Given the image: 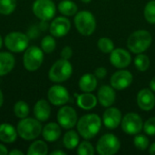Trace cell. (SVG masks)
<instances>
[{
    "instance_id": "obj_34",
    "label": "cell",
    "mask_w": 155,
    "mask_h": 155,
    "mask_svg": "<svg viewBox=\"0 0 155 155\" xmlns=\"http://www.w3.org/2000/svg\"><path fill=\"white\" fill-rule=\"evenodd\" d=\"M94 148L87 141L82 142L77 146V153L79 155H94Z\"/></svg>"
},
{
    "instance_id": "obj_40",
    "label": "cell",
    "mask_w": 155,
    "mask_h": 155,
    "mask_svg": "<svg viewBox=\"0 0 155 155\" xmlns=\"http://www.w3.org/2000/svg\"><path fill=\"white\" fill-rule=\"evenodd\" d=\"M8 154L9 155H24L25 153L20 151V150H17V149H15V150H12L10 152H8Z\"/></svg>"
},
{
    "instance_id": "obj_43",
    "label": "cell",
    "mask_w": 155,
    "mask_h": 155,
    "mask_svg": "<svg viewBox=\"0 0 155 155\" xmlns=\"http://www.w3.org/2000/svg\"><path fill=\"white\" fill-rule=\"evenodd\" d=\"M149 153H150V154L155 155V143H153L150 146Z\"/></svg>"
},
{
    "instance_id": "obj_24",
    "label": "cell",
    "mask_w": 155,
    "mask_h": 155,
    "mask_svg": "<svg viewBox=\"0 0 155 155\" xmlns=\"http://www.w3.org/2000/svg\"><path fill=\"white\" fill-rule=\"evenodd\" d=\"M79 88L84 93H92L97 87V78L93 74H85L79 80Z\"/></svg>"
},
{
    "instance_id": "obj_20",
    "label": "cell",
    "mask_w": 155,
    "mask_h": 155,
    "mask_svg": "<svg viewBox=\"0 0 155 155\" xmlns=\"http://www.w3.org/2000/svg\"><path fill=\"white\" fill-rule=\"evenodd\" d=\"M62 131L59 124L56 123H49L45 124L42 130V135L45 141L48 143H54L57 141L61 136Z\"/></svg>"
},
{
    "instance_id": "obj_10",
    "label": "cell",
    "mask_w": 155,
    "mask_h": 155,
    "mask_svg": "<svg viewBox=\"0 0 155 155\" xmlns=\"http://www.w3.org/2000/svg\"><path fill=\"white\" fill-rule=\"evenodd\" d=\"M123 131L129 135H136L143 129L142 117L135 113L126 114L121 122Z\"/></svg>"
},
{
    "instance_id": "obj_22",
    "label": "cell",
    "mask_w": 155,
    "mask_h": 155,
    "mask_svg": "<svg viewBox=\"0 0 155 155\" xmlns=\"http://www.w3.org/2000/svg\"><path fill=\"white\" fill-rule=\"evenodd\" d=\"M15 59L9 52H0V76L9 74L15 67Z\"/></svg>"
},
{
    "instance_id": "obj_4",
    "label": "cell",
    "mask_w": 155,
    "mask_h": 155,
    "mask_svg": "<svg viewBox=\"0 0 155 155\" xmlns=\"http://www.w3.org/2000/svg\"><path fill=\"white\" fill-rule=\"evenodd\" d=\"M73 74V66L69 60L59 59L50 68L48 78L53 83H63L68 80Z\"/></svg>"
},
{
    "instance_id": "obj_27",
    "label": "cell",
    "mask_w": 155,
    "mask_h": 155,
    "mask_svg": "<svg viewBox=\"0 0 155 155\" xmlns=\"http://www.w3.org/2000/svg\"><path fill=\"white\" fill-rule=\"evenodd\" d=\"M26 153L28 155H46L48 153V146L43 140H37L31 143Z\"/></svg>"
},
{
    "instance_id": "obj_38",
    "label": "cell",
    "mask_w": 155,
    "mask_h": 155,
    "mask_svg": "<svg viewBox=\"0 0 155 155\" xmlns=\"http://www.w3.org/2000/svg\"><path fill=\"white\" fill-rule=\"evenodd\" d=\"M96 78L98 79H104L106 77L107 75V70L104 68V67H98L97 69H95L94 71V74Z\"/></svg>"
},
{
    "instance_id": "obj_35",
    "label": "cell",
    "mask_w": 155,
    "mask_h": 155,
    "mask_svg": "<svg viewBox=\"0 0 155 155\" xmlns=\"http://www.w3.org/2000/svg\"><path fill=\"white\" fill-rule=\"evenodd\" d=\"M134 146L141 151H144L149 146V139L143 134H136L134 140Z\"/></svg>"
},
{
    "instance_id": "obj_17",
    "label": "cell",
    "mask_w": 155,
    "mask_h": 155,
    "mask_svg": "<svg viewBox=\"0 0 155 155\" xmlns=\"http://www.w3.org/2000/svg\"><path fill=\"white\" fill-rule=\"evenodd\" d=\"M137 104L143 111H151L155 106V96L152 90L144 88L137 94Z\"/></svg>"
},
{
    "instance_id": "obj_15",
    "label": "cell",
    "mask_w": 155,
    "mask_h": 155,
    "mask_svg": "<svg viewBox=\"0 0 155 155\" xmlns=\"http://www.w3.org/2000/svg\"><path fill=\"white\" fill-rule=\"evenodd\" d=\"M110 62L116 68H125L132 62V56L128 51L123 48H116L111 52Z\"/></svg>"
},
{
    "instance_id": "obj_12",
    "label": "cell",
    "mask_w": 155,
    "mask_h": 155,
    "mask_svg": "<svg viewBox=\"0 0 155 155\" xmlns=\"http://www.w3.org/2000/svg\"><path fill=\"white\" fill-rule=\"evenodd\" d=\"M47 98L50 104L54 106H63L69 101V93L67 89L60 84L53 85L47 92Z\"/></svg>"
},
{
    "instance_id": "obj_16",
    "label": "cell",
    "mask_w": 155,
    "mask_h": 155,
    "mask_svg": "<svg viewBox=\"0 0 155 155\" xmlns=\"http://www.w3.org/2000/svg\"><path fill=\"white\" fill-rule=\"evenodd\" d=\"M123 116L119 109L115 107H109L103 115V123L108 129H116L122 122Z\"/></svg>"
},
{
    "instance_id": "obj_6",
    "label": "cell",
    "mask_w": 155,
    "mask_h": 155,
    "mask_svg": "<svg viewBox=\"0 0 155 155\" xmlns=\"http://www.w3.org/2000/svg\"><path fill=\"white\" fill-rule=\"evenodd\" d=\"M4 43L11 53L18 54L26 50L29 45V37L27 35L18 31L10 32L5 36Z\"/></svg>"
},
{
    "instance_id": "obj_18",
    "label": "cell",
    "mask_w": 155,
    "mask_h": 155,
    "mask_svg": "<svg viewBox=\"0 0 155 155\" xmlns=\"http://www.w3.org/2000/svg\"><path fill=\"white\" fill-rule=\"evenodd\" d=\"M116 98V94L114 88L109 85H103L97 94V100L100 104L104 107H110L112 106Z\"/></svg>"
},
{
    "instance_id": "obj_3",
    "label": "cell",
    "mask_w": 155,
    "mask_h": 155,
    "mask_svg": "<svg viewBox=\"0 0 155 155\" xmlns=\"http://www.w3.org/2000/svg\"><path fill=\"white\" fill-rule=\"evenodd\" d=\"M152 35L147 30H137L134 32L127 40V47L134 54H142L151 45Z\"/></svg>"
},
{
    "instance_id": "obj_46",
    "label": "cell",
    "mask_w": 155,
    "mask_h": 155,
    "mask_svg": "<svg viewBox=\"0 0 155 155\" xmlns=\"http://www.w3.org/2000/svg\"><path fill=\"white\" fill-rule=\"evenodd\" d=\"M81 1H82L83 3H85V4H88V3H90V2H91L92 0H81Z\"/></svg>"
},
{
    "instance_id": "obj_41",
    "label": "cell",
    "mask_w": 155,
    "mask_h": 155,
    "mask_svg": "<svg viewBox=\"0 0 155 155\" xmlns=\"http://www.w3.org/2000/svg\"><path fill=\"white\" fill-rule=\"evenodd\" d=\"M66 153L64 152V151H61V150H55L54 152L51 153V155H65Z\"/></svg>"
},
{
    "instance_id": "obj_42",
    "label": "cell",
    "mask_w": 155,
    "mask_h": 155,
    "mask_svg": "<svg viewBox=\"0 0 155 155\" xmlns=\"http://www.w3.org/2000/svg\"><path fill=\"white\" fill-rule=\"evenodd\" d=\"M150 88L153 92H155V76L150 82Z\"/></svg>"
},
{
    "instance_id": "obj_21",
    "label": "cell",
    "mask_w": 155,
    "mask_h": 155,
    "mask_svg": "<svg viewBox=\"0 0 155 155\" xmlns=\"http://www.w3.org/2000/svg\"><path fill=\"white\" fill-rule=\"evenodd\" d=\"M16 128L8 123L0 124V141L4 143H13L17 138Z\"/></svg>"
},
{
    "instance_id": "obj_28",
    "label": "cell",
    "mask_w": 155,
    "mask_h": 155,
    "mask_svg": "<svg viewBox=\"0 0 155 155\" xmlns=\"http://www.w3.org/2000/svg\"><path fill=\"white\" fill-rule=\"evenodd\" d=\"M30 113L29 105L25 101H18L14 105V114L15 115L19 118L23 119L25 117H28V114Z\"/></svg>"
},
{
    "instance_id": "obj_31",
    "label": "cell",
    "mask_w": 155,
    "mask_h": 155,
    "mask_svg": "<svg viewBox=\"0 0 155 155\" xmlns=\"http://www.w3.org/2000/svg\"><path fill=\"white\" fill-rule=\"evenodd\" d=\"M16 7V0H0V14L8 15L12 14Z\"/></svg>"
},
{
    "instance_id": "obj_39",
    "label": "cell",
    "mask_w": 155,
    "mask_h": 155,
    "mask_svg": "<svg viewBox=\"0 0 155 155\" xmlns=\"http://www.w3.org/2000/svg\"><path fill=\"white\" fill-rule=\"evenodd\" d=\"M6 154H8L7 148H6L4 144L0 143V155H6Z\"/></svg>"
},
{
    "instance_id": "obj_36",
    "label": "cell",
    "mask_w": 155,
    "mask_h": 155,
    "mask_svg": "<svg viewBox=\"0 0 155 155\" xmlns=\"http://www.w3.org/2000/svg\"><path fill=\"white\" fill-rule=\"evenodd\" d=\"M143 130L144 133L148 135L154 136L155 135V117H152L148 119L143 124Z\"/></svg>"
},
{
    "instance_id": "obj_25",
    "label": "cell",
    "mask_w": 155,
    "mask_h": 155,
    "mask_svg": "<svg viewBox=\"0 0 155 155\" xmlns=\"http://www.w3.org/2000/svg\"><path fill=\"white\" fill-rule=\"evenodd\" d=\"M57 9L64 16H73L78 11L77 5L72 0H62L57 5Z\"/></svg>"
},
{
    "instance_id": "obj_19",
    "label": "cell",
    "mask_w": 155,
    "mask_h": 155,
    "mask_svg": "<svg viewBox=\"0 0 155 155\" xmlns=\"http://www.w3.org/2000/svg\"><path fill=\"white\" fill-rule=\"evenodd\" d=\"M34 115L41 123L46 122L51 115V106L49 102L45 99L38 100L34 106Z\"/></svg>"
},
{
    "instance_id": "obj_7",
    "label": "cell",
    "mask_w": 155,
    "mask_h": 155,
    "mask_svg": "<svg viewBox=\"0 0 155 155\" xmlns=\"http://www.w3.org/2000/svg\"><path fill=\"white\" fill-rule=\"evenodd\" d=\"M44 62V51L41 47L32 45L26 48L23 56V64L29 72L37 71Z\"/></svg>"
},
{
    "instance_id": "obj_37",
    "label": "cell",
    "mask_w": 155,
    "mask_h": 155,
    "mask_svg": "<svg viewBox=\"0 0 155 155\" xmlns=\"http://www.w3.org/2000/svg\"><path fill=\"white\" fill-rule=\"evenodd\" d=\"M73 56V49L70 46H64L61 51V58L69 60Z\"/></svg>"
},
{
    "instance_id": "obj_33",
    "label": "cell",
    "mask_w": 155,
    "mask_h": 155,
    "mask_svg": "<svg viewBox=\"0 0 155 155\" xmlns=\"http://www.w3.org/2000/svg\"><path fill=\"white\" fill-rule=\"evenodd\" d=\"M144 17L150 24H155V0L148 2L144 7Z\"/></svg>"
},
{
    "instance_id": "obj_14",
    "label": "cell",
    "mask_w": 155,
    "mask_h": 155,
    "mask_svg": "<svg viewBox=\"0 0 155 155\" xmlns=\"http://www.w3.org/2000/svg\"><path fill=\"white\" fill-rule=\"evenodd\" d=\"M71 28V22L64 16L55 17L49 25L50 34L54 37H63L68 34Z\"/></svg>"
},
{
    "instance_id": "obj_26",
    "label": "cell",
    "mask_w": 155,
    "mask_h": 155,
    "mask_svg": "<svg viewBox=\"0 0 155 155\" xmlns=\"http://www.w3.org/2000/svg\"><path fill=\"white\" fill-rule=\"evenodd\" d=\"M79 135L75 131L70 130L66 132L63 138V143L64 147L68 150H74L75 149L79 144Z\"/></svg>"
},
{
    "instance_id": "obj_1",
    "label": "cell",
    "mask_w": 155,
    "mask_h": 155,
    "mask_svg": "<svg viewBox=\"0 0 155 155\" xmlns=\"http://www.w3.org/2000/svg\"><path fill=\"white\" fill-rule=\"evenodd\" d=\"M78 134L89 140L97 135L102 127V119L95 114H88L82 116L76 124Z\"/></svg>"
},
{
    "instance_id": "obj_44",
    "label": "cell",
    "mask_w": 155,
    "mask_h": 155,
    "mask_svg": "<svg viewBox=\"0 0 155 155\" xmlns=\"http://www.w3.org/2000/svg\"><path fill=\"white\" fill-rule=\"evenodd\" d=\"M3 104H4V94H3V93H2V91L0 89V108L2 107Z\"/></svg>"
},
{
    "instance_id": "obj_45",
    "label": "cell",
    "mask_w": 155,
    "mask_h": 155,
    "mask_svg": "<svg viewBox=\"0 0 155 155\" xmlns=\"http://www.w3.org/2000/svg\"><path fill=\"white\" fill-rule=\"evenodd\" d=\"M2 45H3V38H2V36H1V35H0V49H1V47H2Z\"/></svg>"
},
{
    "instance_id": "obj_32",
    "label": "cell",
    "mask_w": 155,
    "mask_h": 155,
    "mask_svg": "<svg viewBox=\"0 0 155 155\" xmlns=\"http://www.w3.org/2000/svg\"><path fill=\"white\" fill-rule=\"evenodd\" d=\"M97 46L104 54H109L114 49V42L108 37H101L97 42Z\"/></svg>"
},
{
    "instance_id": "obj_2",
    "label": "cell",
    "mask_w": 155,
    "mask_h": 155,
    "mask_svg": "<svg viewBox=\"0 0 155 155\" xmlns=\"http://www.w3.org/2000/svg\"><path fill=\"white\" fill-rule=\"evenodd\" d=\"M43 126L41 122L36 118H29L25 117L20 119L16 125V131L18 136L25 141L35 140L42 134Z\"/></svg>"
},
{
    "instance_id": "obj_9",
    "label": "cell",
    "mask_w": 155,
    "mask_h": 155,
    "mask_svg": "<svg viewBox=\"0 0 155 155\" xmlns=\"http://www.w3.org/2000/svg\"><path fill=\"white\" fill-rule=\"evenodd\" d=\"M121 148L120 140L113 134L103 135L96 143V151L100 155H114Z\"/></svg>"
},
{
    "instance_id": "obj_13",
    "label": "cell",
    "mask_w": 155,
    "mask_h": 155,
    "mask_svg": "<svg viewBox=\"0 0 155 155\" xmlns=\"http://www.w3.org/2000/svg\"><path fill=\"white\" fill-rule=\"evenodd\" d=\"M133 74L130 71L122 69L115 72L112 75L110 82L113 88L121 91L129 87L133 83Z\"/></svg>"
},
{
    "instance_id": "obj_29",
    "label": "cell",
    "mask_w": 155,
    "mask_h": 155,
    "mask_svg": "<svg viewBox=\"0 0 155 155\" xmlns=\"http://www.w3.org/2000/svg\"><path fill=\"white\" fill-rule=\"evenodd\" d=\"M56 47V41L54 39V36L51 35H45L42 41H41V49L45 54H51L54 51Z\"/></svg>"
},
{
    "instance_id": "obj_11",
    "label": "cell",
    "mask_w": 155,
    "mask_h": 155,
    "mask_svg": "<svg viewBox=\"0 0 155 155\" xmlns=\"http://www.w3.org/2000/svg\"><path fill=\"white\" fill-rule=\"evenodd\" d=\"M78 118L75 110L67 105H63L57 113V122L61 127L69 130L74 128L77 124Z\"/></svg>"
},
{
    "instance_id": "obj_30",
    "label": "cell",
    "mask_w": 155,
    "mask_h": 155,
    "mask_svg": "<svg viewBox=\"0 0 155 155\" xmlns=\"http://www.w3.org/2000/svg\"><path fill=\"white\" fill-rule=\"evenodd\" d=\"M134 65L137 70L141 72H144L150 67V59L147 55L143 54H138L134 58Z\"/></svg>"
},
{
    "instance_id": "obj_5",
    "label": "cell",
    "mask_w": 155,
    "mask_h": 155,
    "mask_svg": "<svg viewBox=\"0 0 155 155\" xmlns=\"http://www.w3.org/2000/svg\"><path fill=\"white\" fill-rule=\"evenodd\" d=\"M74 25L77 31L83 35H91L96 28V20L89 11L77 12L74 17Z\"/></svg>"
},
{
    "instance_id": "obj_23",
    "label": "cell",
    "mask_w": 155,
    "mask_h": 155,
    "mask_svg": "<svg viewBox=\"0 0 155 155\" xmlns=\"http://www.w3.org/2000/svg\"><path fill=\"white\" fill-rule=\"evenodd\" d=\"M77 105L84 110H91L97 104V98L91 93H84L82 94H75Z\"/></svg>"
},
{
    "instance_id": "obj_8",
    "label": "cell",
    "mask_w": 155,
    "mask_h": 155,
    "mask_svg": "<svg viewBox=\"0 0 155 155\" xmlns=\"http://www.w3.org/2000/svg\"><path fill=\"white\" fill-rule=\"evenodd\" d=\"M32 11L41 21H50L55 15L56 6L53 0H35Z\"/></svg>"
}]
</instances>
